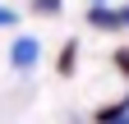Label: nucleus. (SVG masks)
Listing matches in <instances>:
<instances>
[{
	"label": "nucleus",
	"instance_id": "1",
	"mask_svg": "<svg viewBox=\"0 0 129 124\" xmlns=\"http://www.w3.org/2000/svg\"><path fill=\"white\" fill-rule=\"evenodd\" d=\"M37 60H42V41L37 37H14V46H9V65H14V74H32L37 69Z\"/></svg>",
	"mask_w": 129,
	"mask_h": 124
},
{
	"label": "nucleus",
	"instance_id": "2",
	"mask_svg": "<svg viewBox=\"0 0 129 124\" xmlns=\"http://www.w3.org/2000/svg\"><path fill=\"white\" fill-rule=\"evenodd\" d=\"M88 28H97V32H124V19L111 5H92L88 9Z\"/></svg>",
	"mask_w": 129,
	"mask_h": 124
},
{
	"label": "nucleus",
	"instance_id": "3",
	"mask_svg": "<svg viewBox=\"0 0 129 124\" xmlns=\"http://www.w3.org/2000/svg\"><path fill=\"white\" fill-rule=\"evenodd\" d=\"M74 69H78V41L69 37V41L60 46V60H55V74H60V78H69Z\"/></svg>",
	"mask_w": 129,
	"mask_h": 124
},
{
	"label": "nucleus",
	"instance_id": "4",
	"mask_svg": "<svg viewBox=\"0 0 129 124\" xmlns=\"http://www.w3.org/2000/svg\"><path fill=\"white\" fill-rule=\"evenodd\" d=\"M97 124H129V110H124V101H111L97 110Z\"/></svg>",
	"mask_w": 129,
	"mask_h": 124
},
{
	"label": "nucleus",
	"instance_id": "5",
	"mask_svg": "<svg viewBox=\"0 0 129 124\" xmlns=\"http://www.w3.org/2000/svg\"><path fill=\"white\" fill-rule=\"evenodd\" d=\"M60 9H64V0H32V14H51L55 19Z\"/></svg>",
	"mask_w": 129,
	"mask_h": 124
},
{
	"label": "nucleus",
	"instance_id": "6",
	"mask_svg": "<svg viewBox=\"0 0 129 124\" xmlns=\"http://www.w3.org/2000/svg\"><path fill=\"white\" fill-rule=\"evenodd\" d=\"M111 65H115V69H120V78L129 83V46H120V51L111 55Z\"/></svg>",
	"mask_w": 129,
	"mask_h": 124
},
{
	"label": "nucleus",
	"instance_id": "7",
	"mask_svg": "<svg viewBox=\"0 0 129 124\" xmlns=\"http://www.w3.org/2000/svg\"><path fill=\"white\" fill-rule=\"evenodd\" d=\"M14 23H19V14H14V9H5V5H0V28H14Z\"/></svg>",
	"mask_w": 129,
	"mask_h": 124
},
{
	"label": "nucleus",
	"instance_id": "8",
	"mask_svg": "<svg viewBox=\"0 0 129 124\" xmlns=\"http://www.w3.org/2000/svg\"><path fill=\"white\" fill-rule=\"evenodd\" d=\"M120 19H124V28H129V5H120Z\"/></svg>",
	"mask_w": 129,
	"mask_h": 124
},
{
	"label": "nucleus",
	"instance_id": "9",
	"mask_svg": "<svg viewBox=\"0 0 129 124\" xmlns=\"http://www.w3.org/2000/svg\"><path fill=\"white\" fill-rule=\"evenodd\" d=\"M120 101H124V110H129V92H124V97H120Z\"/></svg>",
	"mask_w": 129,
	"mask_h": 124
},
{
	"label": "nucleus",
	"instance_id": "10",
	"mask_svg": "<svg viewBox=\"0 0 129 124\" xmlns=\"http://www.w3.org/2000/svg\"><path fill=\"white\" fill-rule=\"evenodd\" d=\"M92 5H106V0H92Z\"/></svg>",
	"mask_w": 129,
	"mask_h": 124
}]
</instances>
